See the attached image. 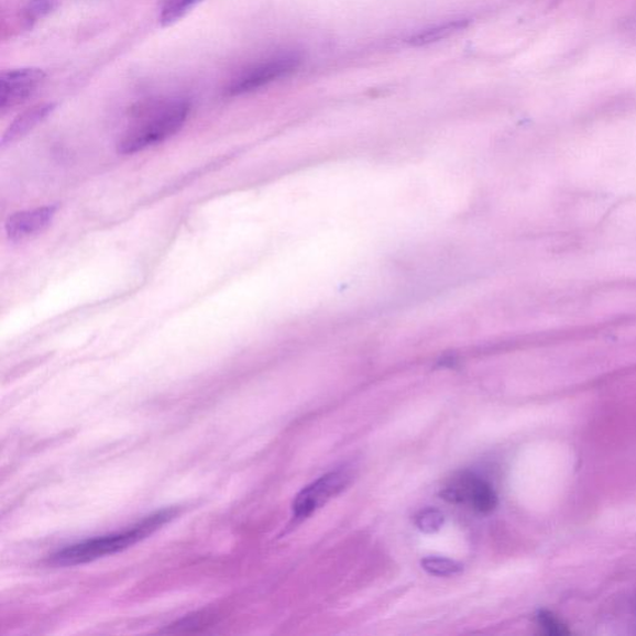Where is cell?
Listing matches in <instances>:
<instances>
[{"label":"cell","mask_w":636,"mask_h":636,"mask_svg":"<svg viewBox=\"0 0 636 636\" xmlns=\"http://www.w3.org/2000/svg\"><path fill=\"white\" fill-rule=\"evenodd\" d=\"M45 79L41 69H18L0 76V111L6 113L25 102Z\"/></svg>","instance_id":"cell-6"},{"label":"cell","mask_w":636,"mask_h":636,"mask_svg":"<svg viewBox=\"0 0 636 636\" xmlns=\"http://www.w3.org/2000/svg\"><path fill=\"white\" fill-rule=\"evenodd\" d=\"M201 0H165L160 21L162 25L176 23L191 11Z\"/></svg>","instance_id":"cell-10"},{"label":"cell","mask_w":636,"mask_h":636,"mask_svg":"<svg viewBox=\"0 0 636 636\" xmlns=\"http://www.w3.org/2000/svg\"><path fill=\"white\" fill-rule=\"evenodd\" d=\"M468 25V21H452L445 25H439L424 33H419L409 39L413 45H426L434 42H439L441 39L448 37L452 33L461 31Z\"/></svg>","instance_id":"cell-9"},{"label":"cell","mask_w":636,"mask_h":636,"mask_svg":"<svg viewBox=\"0 0 636 636\" xmlns=\"http://www.w3.org/2000/svg\"><path fill=\"white\" fill-rule=\"evenodd\" d=\"M351 474L349 471H332L315 481L314 484L305 487L294 501L295 522L301 523L310 517L316 509L322 507L327 501L342 493L350 484Z\"/></svg>","instance_id":"cell-4"},{"label":"cell","mask_w":636,"mask_h":636,"mask_svg":"<svg viewBox=\"0 0 636 636\" xmlns=\"http://www.w3.org/2000/svg\"><path fill=\"white\" fill-rule=\"evenodd\" d=\"M416 525L421 533H437L445 525V515L436 508L424 509L417 515Z\"/></svg>","instance_id":"cell-13"},{"label":"cell","mask_w":636,"mask_h":636,"mask_svg":"<svg viewBox=\"0 0 636 636\" xmlns=\"http://www.w3.org/2000/svg\"><path fill=\"white\" fill-rule=\"evenodd\" d=\"M61 0H29L24 8V22L28 26H33L43 18L55 12Z\"/></svg>","instance_id":"cell-11"},{"label":"cell","mask_w":636,"mask_h":636,"mask_svg":"<svg viewBox=\"0 0 636 636\" xmlns=\"http://www.w3.org/2000/svg\"><path fill=\"white\" fill-rule=\"evenodd\" d=\"M440 495L451 504H469L481 514H490L497 506V495L493 486L467 472L452 479Z\"/></svg>","instance_id":"cell-5"},{"label":"cell","mask_w":636,"mask_h":636,"mask_svg":"<svg viewBox=\"0 0 636 636\" xmlns=\"http://www.w3.org/2000/svg\"><path fill=\"white\" fill-rule=\"evenodd\" d=\"M300 64L301 55L293 52L268 57V59L250 66L233 77L226 92L228 96H239L255 91L292 74Z\"/></svg>","instance_id":"cell-3"},{"label":"cell","mask_w":636,"mask_h":636,"mask_svg":"<svg viewBox=\"0 0 636 636\" xmlns=\"http://www.w3.org/2000/svg\"><path fill=\"white\" fill-rule=\"evenodd\" d=\"M421 567L428 573L439 577L454 575L462 571V566L460 563L441 557L426 558V560L421 561Z\"/></svg>","instance_id":"cell-12"},{"label":"cell","mask_w":636,"mask_h":636,"mask_svg":"<svg viewBox=\"0 0 636 636\" xmlns=\"http://www.w3.org/2000/svg\"><path fill=\"white\" fill-rule=\"evenodd\" d=\"M175 515V509L160 511V513L142 519L136 526L124 529L122 533L86 539V541L66 547L53 556V562L61 566L83 564L121 552L157 531Z\"/></svg>","instance_id":"cell-2"},{"label":"cell","mask_w":636,"mask_h":636,"mask_svg":"<svg viewBox=\"0 0 636 636\" xmlns=\"http://www.w3.org/2000/svg\"><path fill=\"white\" fill-rule=\"evenodd\" d=\"M55 206L36 208L33 210L19 211L8 219L6 231L12 242H23V240L41 234L51 226L55 215Z\"/></svg>","instance_id":"cell-7"},{"label":"cell","mask_w":636,"mask_h":636,"mask_svg":"<svg viewBox=\"0 0 636 636\" xmlns=\"http://www.w3.org/2000/svg\"><path fill=\"white\" fill-rule=\"evenodd\" d=\"M190 105L186 100L163 101L141 112L140 119L124 133L118 151L133 154L175 136L186 123Z\"/></svg>","instance_id":"cell-1"},{"label":"cell","mask_w":636,"mask_h":636,"mask_svg":"<svg viewBox=\"0 0 636 636\" xmlns=\"http://www.w3.org/2000/svg\"><path fill=\"white\" fill-rule=\"evenodd\" d=\"M537 622L546 634L562 636L570 634L567 626L551 612L542 611L537 615Z\"/></svg>","instance_id":"cell-14"},{"label":"cell","mask_w":636,"mask_h":636,"mask_svg":"<svg viewBox=\"0 0 636 636\" xmlns=\"http://www.w3.org/2000/svg\"><path fill=\"white\" fill-rule=\"evenodd\" d=\"M55 109V103L36 105L26 110L12 122L2 138V149L12 146L13 143L22 140L29 132L42 123Z\"/></svg>","instance_id":"cell-8"}]
</instances>
